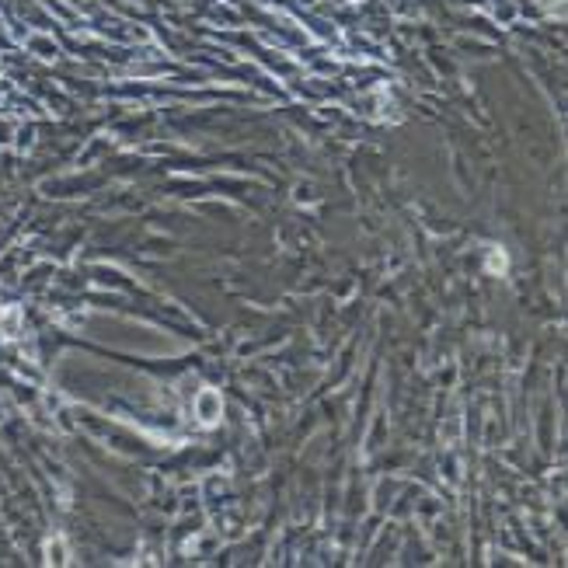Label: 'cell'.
<instances>
[{
    "label": "cell",
    "mask_w": 568,
    "mask_h": 568,
    "mask_svg": "<svg viewBox=\"0 0 568 568\" xmlns=\"http://www.w3.org/2000/svg\"><path fill=\"white\" fill-rule=\"evenodd\" d=\"M488 272H495V275L506 272V255H502L498 248H492V255H488Z\"/></svg>",
    "instance_id": "1"
}]
</instances>
